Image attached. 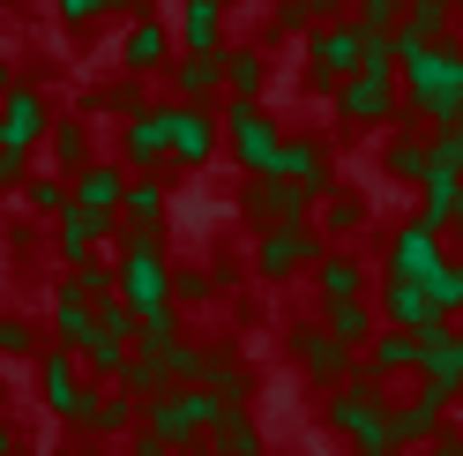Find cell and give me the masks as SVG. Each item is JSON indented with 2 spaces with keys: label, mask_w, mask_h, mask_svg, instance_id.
Instances as JSON below:
<instances>
[{
  "label": "cell",
  "mask_w": 463,
  "mask_h": 456,
  "mask_svg": "<svg viewBox=\"0 0 463 456\" xmlns=\"http://www.w3.org/2000/svg\"><path fill=\"white\" fill-rule=\"evenodd\" d=\"M217 157V120L202 105H165V165H210Z\"/></svg>",
  "instance_id": "8fae6325"
},
{
  "label": "cell",
  "mask_w": 463,
  "mask_h": 456,
  "mask_svg": "<svg viewBox=\"0 0 463 456\" xmlns=\"http://www.w3.org/2000/svg\"><path fill=\"white\" fill-rule=\"evenodd\" d=\"M449 23H456V0H403L396 31H411L419 45H433V38H449Z\"/></svg>",
  "instance_id": "4dcf8cb0"
},
{
  "label": "cell",
  "mask_w": 463,
  "mask_h": 456,
  "mask_svg": "<svg viewBox=\"0 0 463 456\" xmlns=\"http://www.w3.org/2000/svg\"><path fill=\"white\" fill-rule=\"evenodd\" d=\"M194 299H217V277L210 270H172V307H194Z\"/></svg>",
  "instance_id": "7bdbcfd3"
},
{
  "label": "cell",
  "mask_w": 463,
  "mask_h": 456,
  "mask_svg": "<svg viewBox=\"0 0 463 456\" xmlns=\"http://www.w3.org/2000/svg\"><path fill=\"white\" fill-rule=\"evenodd\" d=\"M112 292H120L128 315H157V307H172V262H165V240H128L120 262H112Z\"/></svg>",
  "instance_id": "277c9868"
},
{
  "label": "cell",
  "mask_w": 463,
  "mask_h": 456,
  "mask_svg": "<svg viewBox=\"0 0 463 456\" xmlns=\"http://www.w3.org/2000/svg\"><path fill=\"white\" fill-rule=\"evenodd\" d=\"M210 419H217V396L202 389V382H172V389H157V396H142V404H135V426H150V434L172 442V449L202 442V434H210Z\"/></svg>",
  "instance_id": "3957f363"
},
{
  "label": "cell",
  "mask_w": 463,
  "mask_h": 456,
  "mask_svg": "<svg viewBox=\"0 0 463 456\" xmlns=\"http://www.w3.org/2000/svg\"><path fill=\"white\" fill-rule=\"evenodd\" d=\"M240 210H247V217H254V224H262V233H269V224H307L314 195H307V187H292V180H254Z\"/></svg>",
  "instance_id": "2e32d148"
},
{
  "label": "cell",
  "mask_w": 463,
  "mask_h": 456,
  "mask_svg": "<svg viewBox=\"0 0 463 456\" xmlns=\"http://www.w3.org/2000/svg\"><path fill=\"white\" fill-rule=\"evenodd\" d=\"M359 23L352 15H336V23H314L307 31V68H314V82H322V90H336V75H352L359 68Z\"/></svg>",
  "instance_id": "30bf717a"
},
{
  "label": "cell",
  "mask_w": 463,
  "mask_h": 456,
  "mask_svg": "<svg viewBox=\"0 0 463 456\" xmlns=\"http://www.w3.org/2000/svg\"><path fill=\"white\" fill-rule=\"evenodd\" d=\"M202 389L217 396V404H247L254 396V375L240 359H224V352H202Z\"/></svg>",
  "instance_id": "83f0119b"
},
{
  "label": "cell",
  "mask_w": 463,
  "mask_h": 456,
  "mask_svg": "<svg viewBox=\"0 0 463 456\" xmlns=\"http://www.w3.org/2000/svg\"><path fill=\"white\" fill-rule=\"evenodd\" d=\"M180 45L187 52H217L224 45V8L217 0H180Z\"/></svg>",
  "instance_id": "484cf974"
},
{
  "label": "cell",
  "mask_w": 463,
  "mask_h": 456,
  "mask_svg": "<svg viewBox=\"0 0 463 456\" xmlns=\"http://www.w3.org/2000/svg\"><path fill=\"white\" fill-rule=\"evenodd\" d=\"M120 52H128V68H135V75H150V68H165V61H172V38H165V23H157V15H142L135 31H128V45H120Z\"/></svg>",
  "instance_id": "f546056e"
},
{
  "label": "cell",
  "mask_w": 463,
  "mask_h": 456,
  "mask_svg": "<svg viewBox=\"0 0 463 456\" xmlns=\"http://www.w3.org/2000/svg\"><path fill=\"white\" fill-rule=\"evenodd\" d=\"M419 366V329H373L366 337V375L389 382V375H411Z\"/></svg>",
  "instance_id": "603a6c76"
},
{
  "label": "cell",
  "mask_w": 463,
  "mask_h": 456,
  "mask_svg": "<svg viewBox=\"0 0 463 456\" xmlns=\"http://www.w3.org/2000/svg\"><path fill=\"white\" fill-rule=\"evenodd\" d=\"M172 90H180V105H210L217 98V52H180L172 61Z\"/></svg>",
  "instance_id": "4316f807"
},
{
  "label": "cell",
  "mask_w": 463,
  "mask_h": 456,
  "mask_svg": "<svg viewBox=\"0 0 463 456\" xmlns=\"http://www.w3.org/2000/svg\"><path fill=\"white\" fill-rule=\"evenodd\" d=\"M45 135H52V157H61L68 173H75V165H90V128H82L75 112H68V120H45Z\"/></svg>",
  "instance_id": "e575fe53"
},
{
  "label": "cell",
  "mask_w": 463,
  "mask_h": 456,
  "mask_svg": "<svg viewBox=\"0 0 463 456\" xmlns=\"http://www.w3.org/2000/svg\"><path fill=\"white\" fill-rule=\"evenodd\" d=\"M322 254H329V240L314 233V224H269V233H262V247H254V270H262L269 284H284V277L314 270Z\"/></svg>",
  "instance_id": "52a82bcc"
},
{
  "label": "cell",
  "mask_w": 463,
  "mask_h": 456,
  "mask_svg": "<svg viewBox=\"0 0 463 456\" xmlns=\"http://www.w3.org/2000/svg\"><path fill=\"white\" fill-rule=\"evenodd\" d=\"M0 8H8V0H0Z\"/></svg>",
  "instance_id": "9f6ffc18"
},
{
  "label": "cell",
  "mask_w": 463,
  "mask_h": 456,
  "mask_svg": "<svg viewBox=\"0 0 463 456\" xmlns=\"http://www.w3.org/2000/svg\"><path fill=\"white\" fill-rule=\"evenodd\" d=\"M0 352H8V359H23V352H38V329L23 322V315H8V322H0Z\"/></svg>",
  "instance_id": "ee69618b"
},
{
  "label": "cell",
  "mask_w": 463,
  "mask_h": 456,
  "mask_svg": "<svg viewBox=\"0 0 463 456\" xmlns=\"http://www.w3.org/2000/svg\"><path fill=\"white\" fill-rule=\"evenodd\" d=\"M269 61L254 45H217V98H262Z\"/></svg>",
  "instance_id": "44dd1931"
},
{
  "label": "cell",
  "mask_w": 463,
  "mask_h": 456,
  "mask_svg": "<svg viewBox=\"0 0 463 456\" xmlns=\"http://www.w3.org/2000/svg\"><path fill=\"white\" fill-rule=\"evenodd\" d=\"M269 180H292V187H307V195H329L336 180H329V150L322 142H307V135H284L277 142V173Z\"/></svg>",
  "instance_id": "e0dca14e"
},
{
  "label": "cell",
  "mask_w": 463,
  "mask_h": 456,
  "mask_svg": "<svg viewBox=\"0 0 463 456\" xmlns=\"http://www.w3.org/2000/svg\"><path fill=\"white\" fill-rule=\"evenodd\" d=\"M307 8H314V15H344V8H352V0H307Z\"/></svg>",
  "instance_id": "816d5d0a"
},
{
  "label": "cell",
  "mask_w": 463,
  "mask_h": 456,
  "mask_svg": "<svg viewBox=\"0 0 463 456\" xmlns=\"http://www.w3.org/2000/svg\"><path fill=\"white\" fill-rule=\"evenodd\" d=\"M292 359L307 366L314 382H344V375H352V352H344L322 322H314V329H292Z\"/></svg>",
  "instance_id": "7402d4cb"
},
{
  "label": "cell",
  "mask_w": 463,
  "mask_h": 456,
  "mask_svg": "<svg viewBox=\"0 0 463 456\" xmlns=\"http://www.w3.org/2000/svg\"><path fill=\"white\" fill-rule=\"evenodd\" d=\"M157 375H165V389H172V382H202V352H194V345H180V337H172V345L157 352Z\"/></svg>",
  "instance_id": "ab89813d"
},
{
  "label": "cell",
  "mask_w": 463,
  "mask_h": 456,
  "mask_svg": "<svg viewBox=\"0 0 463 456\" xmlns=\"http://www.w3.org/2000/svg\"><path fill=\"white\" fill-rule=\"evenodd\" d=\"M329 426H336V434L352 442L359 456H396V442H389V396H382V382H373L366 366H352V375L336 382Z\"/></svg>",
  "instance_id": "7a4b0ae2"
},
{
  "label": "cell",
  "mask_w": 463,
  "mask_h": 456,
  "mask_svg": "<svg viewBox=\"0 0 463 456\" xmlns=\"http://www.w3.org/2000/svg\"><path fill=\"white\" fill-rule=\"evenodd\" d=\"M449 404H456L449 389H411V396H396V404H389V442H396V449L433 442V434L449 426Z\"/></svg>",
  "instance_id": "7c38bea8"
},
{
  "label": "cell",
  "mask_w": 463,
  "mask_h": 456,
  "mask_svg": "<svg viewBox=\"0 0 463 456\" xmlns=\"http://www.w3.org/2000/svg\"><path fill=\"white\" fill-rule=\"evenodd\" d=\"M202 442H210L217 456H269V442H262V426H254L247 404H217V419H210Z\"/></svg>",
  "instance_id": "ffe728a7"
},
{
  "label": "cell",
  "mask_w": 463,
  "mask_h": 456,
  "mask_svg": "<svg viewBox=\"0 0 463 456\" xmlns=\"http://www.w3.org/2000/svg\"><path fill=\"white\" fill-rule=\"evenodd\" d=\"M426 173H463V128H433L426 135Z\"/></svg>",
  "instance_id": "f35d334b"
},
{
  "label": "cell",
  "mask_w": 463,
  "mask_h": 456,
  "mask_svg": "<svg viewBox=\"0 0 463 456\" xmlns=\"http://www.w3.org/2000/svg\"><path fill=\"white\" fill-rule=\"evenodd\" d=\"M23 173H31V165H23V157H15V150H0V195H8V187H15V180H23Z\"/></svg>",
  "instance_id": "681fc988"
},
{
  "label": "cell",
  "mask_w": 463,
  "mask_h": 456,
  "mask_svg": "<svg viewBox=\"0 0 463 456\" xmlns=\"http://www.w3.org/2000/svg\"><path fill=\"white\" fill-rule=\"evenodd\" d=\"M98 15H105V0H61V23H75V31L98 23Z\"/></svg>",
  "instance_id": "bcb514c9"
},
{
  "label": "cell",
  "mask_w": 463,
  "mask_h": 456,
  "mask_svg": "<svg viewBox=\"0 0 463 456\" xmlns=\"http://www.w3.org/2000/svg\"><path fill=\"white\" fill-rule=\"evenodd\" d=\"M426 456H463V442H456V426H441V434H433V449Z\"/></svg>",
  "instance_id": "f907efd6"
},
{
  "label": "cell",
  "mask_w": 463,
  "mask_h": 456,
  "mask_svg": "<svg viewBox=\"0 0 463 456\" xmlns=\"http://www.w3.org/2000/svg\"><path fill=\"white\" fill-rule=\"evenodd\" d=\"M277 31H314V8L307 0H277Z\"/></svg>",
  "instance_id": "f6af8a7d"
},
{
  "label": "cell",
  "mask_w": 463,
  "mask_h": 456,
  "mask_svg": "<svg viewBox=\"0 0 463 456\" xmlns=\"http://www.w3.org/2000/svg\"><path fill=\"white\" fill-rule=\"evenodd\" d=\"M322 329L336 337L344 352H359V345H366V337L382 329V322H373V307H366V299H329V315H322Z\"/></svg>",
  "instance_id": "f1b7e54d"
},
{
  "label": "cell",
  "mask_w": 463,
  "mask_h": 456,
  "mask_svg": "<svg viewBox=\"0 0 463 456\" xmlns=\"http://www.w3.org/2000/svg\"><path fill=\"white\" fill-rule=\"evenodd\" d=\"M217 8H232V0H217Z\"/></svg>",
  "instance_id": "11a10c76"
},
{
  "label": "cell",
  "mask_w": 463,
  "mask_h": 456,
  "mask_svg": "<svg viewBox=\"0 0 463 456\" xmlns=\"http://www.w3.org/2000/svg\"><path fill=\"white\" fill-rule=\"evenodd\" d=\"M314 284H322V299H359L366 270L352 262V254H322V262H314Z\"/></svg>",
  "instance_id": "1f68e13d"
},
{
  "label": "cell",
  "mask_w": 463,
  "mask_h": 456,
  "mask_svg": "<svg viewBox=\"0 0 463 456\" xmlns=\"http://www.w3.org/2000/svg\"><path fill=\"white\" fill-rule=\"evenodd\" d=\"M120 187H128V173H120V165H98V157H90V165H75V180H68V203L112 224V217H120Z\"/></svg>",
  "instance_id": "ac0fdd59"
},
{
  "label": "cell",
  "mask_w": 463,
  "mask_h": 456,
  "mask_svg": "<svg viewBox=\"0 0 463 456\" xmlns=\"http://www.w3.org/2000/svg\"><path fill=\"white\" fill-rule=\"evenodd\" d=\"M0 456H23V442H15V434H8V426H0Z\"/></svg>",
  "instance_id": "f5cc1de1"
},
{
  "label": "cell",
  "mask_w": 463,
  "mask_h": 456,
  "mask_svg": "<svg viewBox=\"0 0 463 456\" xmlns=\"http://www.w3.org/2000/svg\"><path fill=\"white\" fill-rule=\"evenodd\" d=\"M8 82H15V68H8V52H0V90H8Z\"/></svg>",
  "instance_id": "db71d44e"
},
{
  "label": "cell",
  "mask_w": 463,
  "mask_h": 456,
  "mask_svg": "<svg viewBox=\"0 0 463 456\" xmlns=\"http://www.w3.org/2000/svg\"><path fill=\"white\" fill-rule=\"evenodd\" d=\"M105 233H112V224L105 217H90V210H61V217H52V254H61V262L68 270H82V262H98V247H105Z\"/></svg>",
  "instance_id": "d6986e66"
},
{
  "label": "cell",
  "mask_w": 463,
  "mask_h": 456,
  "mask_svg": "<svg viewBox=\"0 0 463 456\" xmlns=\"http://www.w3.org/2000/svg\"><path fill=\"white\" fill-rule=\"evenodd\" d=\"M419 292L433 299V315H456V307H463V270H456L449 254H441V262H433V277L419 284Z\"/></svg>",
  "instance_id": "8d00e7d4"
},
{
  "label": "cell",
  "mask_w": 463,
  "mask_h": 456,
  "mask_svg": "<svg viewBox=\"0 0 463 456\" xmlns=\"http://www.w3.org/2000/svg\"><path fill=\"white\" fill-rule=\"evenodd\" d=\"M38 389H45V412H52V419L82 426V412H90V389H82V359H75L68 345H45V359H38Z\"/></svg>",
  "instance_id": "9c48e42d"
},
{
  "label": "cell",
  "mask_w": 463,
  "mask_h": 456,
  "mask_svg": "<svg viewBox=\"0 0 463 456\" xmlns=\"http://www.w3.org/2000/svg\"><path fill=\"white\" fill-rule=\"evenodd\" d=\"M98 105H105V112H135V105H142V90H135V82H120V90H105Z\"/></svg>",
  "instance_id": "c3c4849f"
},
{
  "label": "cell",
  "mask_w": 463,
  "mask_h": 456,
  "mask_svg": "<svg viewBox=\"0 0 463 456\" xmlns=\"http://www.w3.org/2000/svg\"><path fill=\"white\" fill-rule=\"evenodd\" d=\"M433 262H441V233H433V224H403V233L389 240V277L396 284H426L433 277Z\"/></svg>",
  "instance_id": "9a60e30c"
},
{
  "label": "cell",
  "mask_w": 463,
  "mask_h": 456,
  "mask_svg": "<svg viewBox=\"0 0 463 456\" xmlns=\"http://www.w3.org/2000/svg\"><path fill=\"white\" fill-rule=\"evenodd\" d=\"M336 112L344 120H359V128H382V120H396L403 112V90H396V68H373V61H359L352 75H336Z\"/></svg>",
  "instance_id": "8992f818"
},
{
  "label": "cell",
  "mask_w": 463,
  "mask_h": 456,
  "mask_svg": "<svg viewBox=\"0 0 463 456\" xmlns=\"http://www.w3.org/2000/svg\"><path fill=\"white\" fill-rule=\"evenodd\" d=\"M373 322H389V329H426V322H433V299L419 292V284L382 277V315H373Z\"/></svg>",
  "instance_id": "d4e9b609"
},
{
  "label": "cell",
  "mask_w": 463,
  "mask_h": 456,
  "mask_svg": "<svg viewBox=\"0 0 463 456\" xmlns=\"http://www.w3.org/2000/svg\"><path fill=\"white\" fill-rule=\"evenodd\" d=\"M82 426H98V434H135V396H105V389H90V412H82Z\"/></svg>",
  "instance_id": "836d02e7"
},
{
  "label": "cell",
  "mask_w": 463,
  "mask_h": 456,
  "mask_svg": "<svg viewBox=\"0 0 463 456\" xmlns=\"http://www.w3.org/2000/svg\"><path fill=\"white\" fill-rule=\"evenodd\" d=\"M396 75H403V82H396L403 105H411L426 128H463V52H456L449 38L411 45Z\"/></svg>",
  "instance_id": "6da1fadb"
},
{
  "label": "cell",
  "mask_w": 463,
  "mask_h": 456,
  "mask_svg": "<svg viewBox=\"0 0 463 456\" xmlns=\"http://www.w3.org/2000/svg\"><path fill=\"white\" fill-rule=\"evenodd\" d=\"M15 187H23V203H31L38 217H61V210H68V187L52 180V173H23Z\"/></svg>",
  "instance_id": "74e56055"
},
{
  "label": "cell",
  "mask_w": 463,
  "mask_h": 456,
  "mask_svg": "<svg viewBox=\"0 0 463 456\" xmlns=\"http://www.w3.org/2000/svg\"><path fill=\"white\" fill-rule=\"evenodd\" d=\"M82 337H90V292L68 277L61 292H52V345H68V352H82Z\"/></svg>",
  "instance_id": "cb8c5ba5"
},
{
  "label": "cell",
  "mask_w": 463,
  "mask_h": 456,
  "mask_svg": "<svg viewBox=\"0 0 463 456\" xmlns=\"http://www.w3.org/2000/svg\"><path fill=\"white\" fill-rule=\"evenodd\" d=\"M45 120H52L45 90H31V82H8V90H0V150L31 157L38 142H45Z\"/></svg>",
  "instance_id": "ba28073f"
},
{
  "label": "cell",
  "mask_w": 463,
  "mask_h": 456,
  "mask_svg": "<svg viewBox=\"0 0 463 456\" xmlns=\"http://www.w3.org/2000/svg\"><path fill=\"white\" fill-rule=\"evenodd\" d=\"M128 456H180V449H172V442H157L150 426H135V449H128Z\"/></svg>",
  "instance_id": "7dc6e473"
},
{
  "label": "cell",
  "mask_w": 463,
  "mask_h": 456,
  "mask_svg": "<svg viewBox=\"0 0 463 456\" xmlns=\"http://www.w3.org/2000/svg\"><path fill=\"white\" fill-rule=\"evenodd\" d=\"M359 224H366V203L329 187V224H314V233H359Z\"/></svg>",
  "instance_id": "b9f144b4"
},
{
  "label": "cell",
  "mask_w": 463,
  "mask_h": 456,
  "mask_svg": "<svg viewBox=\"0 0 463 456\" xmlns=\"http://www.w3.org/2000/svg\"><path fill=\"white\" fill-rule=\"evenodd\" d=\"M411 375H426V389H463V337H456V322L449 315H433L426 329H419V366Z\"/></svg>",
  "instance_id": "4fadbf2b"
},
{
  "label": "cell",
  "mask_w": 463,
  "mask_h": 456,
  "mask_svg": "<svg viewBox=\"0 0 463 456\" xmlns=\"http://www.w3.org/2000/svg\"><path fill=\"white\" fill-rule=\"evenodd\" d=\"M419 187H426V210H419V224H433V233H441V224L456 217V203H463V180H456V173H426Z\"/></svg>",
  "instance_id": "d6a6232c"
},
{
  "label": "cell",
  "mask_w": 463,
  "mask_h": 456,
  "mask_svg": "<svg viewBox=\"0 0 463 456\" xmlns=\"http://www.w3.org/2000/svg\"><path fill=\"white\" fill-rule=\"evenodd\" d=\"M120 173H165V105H135V112H128Z\"/></svg>",
  "instance_id": "5bb4252c"
},
{
  "label": "cell",
  "mask_w": 463,
  "mask_h": 456,
  "mask_svg": "<svg viewBox=\"0 0 463 456\" xmlns=\"http://www.w3.org/2000/svg\"><path fill=\"white\" fill-rule=\"evenodd\" d=\"M224 142H232V165H240L247 180H269L277 173V120L254 98H224Z\"/></svg>",
  "instance_id": "5b68a950"
},
{
  "label": "cell",
  "mask_w": 463,
  "mask_h": 456,
  "mask_svg": "<svg viewBox=\"0 0 463 456\" xmlns=\"http://www.w3.org/2000/svg\"><path fill=\"white\" fill-rule=\"evenodd\" d=\"M359 23V38H373V31H396V15H403V0H352V8H344Z\"/></svg>",
  "instance_id": "60d3db41"
},
{
  "label": "cell",
  "mask_w": 463,
  "mask_h": 456,
  "mask_svg": "<svg viewBox=\"0 0 463 456\" xmlns=\"http://www.w3.org/2000/svg\"><path fill=\"white\" fill-rule=\"evenodd\" d=\"M382 165H389V180H403V187H419V180H426V142H419V135H396Z\"/></svg>",
  "instance_id": "d590c367"
}]
</instances>
